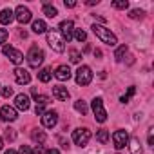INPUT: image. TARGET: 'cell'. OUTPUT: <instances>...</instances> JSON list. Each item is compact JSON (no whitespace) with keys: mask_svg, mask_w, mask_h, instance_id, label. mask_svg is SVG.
I'll return each mask as SVG.
<instances>
[{"mask_svg":"<svg viewBox=\"0 0 154 154\" xmlns=\"http://www.w3.org/2000/svg\"><path fill=\"white\" fill-rule=\"evenodd\" d=\"M93 33L103 42V44H107V45H116L118 44V38H116V35L114 33H111V29H107V27H103V26H98V24H94L93 26Z\"/></svg>","mask_w":154,"mask_h":154,"instance_id":"6da1fadb","label":"cell"},{"mask_svg":"<svg viewBox=\"0 0 154 154\" xmlns=\"http://www.w3.org/2000/svg\"><path fill=\"white\" fill-rule=\"evenodd\" d=\"M47 44H49V47L53 49V51H56V53H63V49H65V42H63V38H62V35L56 31V29H51V31H47Z\"/></svg>","mask_w":154,"mask_h":154,"instance_id":"7a4b0ae2","label":"cell"},{"mask_svg":"<svg viewBox=\"0 0 154 154\" xmlns=\"http://www.w3.org/2000/svg\"><path fill=\"white\" fill-rule=\"evenodd\" d=\"M44 51L38 47V45H33L31 49H29V53H27V63L33 67V69H38V65H42V62H44Z\"/></svg>","mask_w":154,"mask_h":154,"instance_id":"3957f363","label":"cell"},{"mask_svg":"<svg viewBox=\"0 0 154 154\" xmlns=\"http://www.w3.org/2000/svg\"><path fill=\"white\" fill-rule=\"evenodd\" d=\"M91 80H93V71H91V67L89 65H80L78 71H76V84L82 85V87H85V85L91 84Z\"/></svg>","mask_w":154,"mask_h":154,"instance_id":"277c9868","label":"cell"},{"mask_svg":"<svg viewBox=\"0 0 154 154\" xmlns=\"http://www.w3.org/2000/svg\"><path fill=\"white\" fill-rule=\"evenodd\" d=\"M91 140V131L87 127H80V129H76L72 131V141L76 145H80V147H85Z\"/></svg>","mask_w":154,"mask_h":154,"instance_id":"5b68a950","label":"cell"},{"mask_svg":"<svg viewBox=\"0 0 154 154\" xmlns=\"http://www.w3.org/2000/svg\"><path fill=\"white\" fill-rule=\"evenodd\" d=\"M93 112H94V120L98 123H103L107 120V111L103 107V100L102 98H94L93 100Z\"/></svg>","mask_w":154,"mask_h":154,"instance_id":"8992f818","label":"cell"},{"mask_svg":"<svg viewBox=\"0 0 154 154\" xmlns=\"http://www.w3.org/2000/svg\"><path fill=\"white\" fill-rule=\"evenodd\" d=\"M2 53H4V54H6V56H8V58H9V60L13 62V63H17V65L24 62V54H22L20 51H17V49H15L13 45H4Z\"/></svg>","mask_w":154,"mask_h":154,"instance_id":"52a82bcc","label":"cell"},{"mask_svg":"<svg viewBox=\"0 0 154 154\" xmlns=\"http://www.w3.org/2000/svg\"><path fill=\"white\" fill-rule=\"evenodd\" d=\"M112 143H114V147L120 150V149H123L127 143H129V132L127 131H123V129H120V131H116L114 134H112Z\"/></svg>","mask_w":154,"mask_h":154,"instance_id":"ba28073f","label":"cell"},{"mask_svg":"<svg viewBox=\"0 0 154 154\" xmlns=\"http://www.w3.org/2000/svg\"><path fill=\"white\" fill-rule=\"evenodd\" d=\"M72 31H74V26H72V22L71 20H63V22H60V35H62V38H63V42L67 40V42H71L72 40Z\"/></svg>","mask_w":154,"mask_h":154,"instance_id":"9c48e42d","label":"cell"},{"mask_svg":"<svg viewBox=\"0 0 154 154\" xmlns=\"http://www.w3.org/2000/svg\"><path fill=\"white\" fill-rule=\"evenodd\" d=\"M56 123H58V112H56V111H47V112L42 114V125H44V127L53 129Z\"/></svg>","mask_w":154,"mask_h":154,"instance_id":"30bf717a","label":"cell"},{"mask_svg":"<svg viewBox=\"0 0 154 154\" xmlns=\"http://www.w3.org/2000/svg\"><path fill=\"white\" fill-rule=\"evenodd\" d=\"M18 118L17 114V109L11 107V105H4L2 109H0V120L2 122H15Z\"/></svg>","mask_w":154,"mask_h":154,"instance_id":"8fae6325","label":"cell"},{"mask_svg":"<svg viewBox=\"0 0 154 154\" xmlns=\"http://www.w3.org/2000/svg\"><path fill=\"white\" fill-rule=\"evenodd\" d=\"M15 18H17L20 24H27V22H31L33 15H31V11H29L27 8H24V6H18V8L15 9Z\"/></svg>","mask_w":154,"mask_h":154,"instance_id":"7c38bea8","label":"cell"},{"mask_svg":"<svg viewBox=\"0 0 154 154\" xmlns=\"http://www.w3.org/2000/svg\"><path fill=\"white\" fill-rule=\"evenodd\" d=\"M13 74H15L17 84H20V85H24V84H29V82H31V74H29V71H27V69L17 67V69L13 71Z\"/></svg>","mask_w":154,"mask_h":154,"instance_id":"4fadbf2b","label":"cell"},{"mask_svg":"<svg viewBox=\"0 0 154 154\" xmlns=\"http://www.w3.org/2000/svg\"><path fill=\"white\" fill-rule=\"evenodd\" d=\"M15 105H17V109H20V111H27V109L31 107V100H29L27 94L20 93V94L15 96Z\"/></svg>","mask_w":154,"mask_h":154,"instance_id":"5bb4252c","label":"cell"},{"mask_svg":"<svg viewBox=\"0 0 154 154\" xmlns=\"http://www.w3.org/2000/svg\"><path fill=\"white\" fill-rule=\"evenodd\" d=\"M53 96L56 100H60V102H67L71 94H69L67 87H63V85H53Z\"/></svg>","mask_w":154,"mask_h":154,"instance_id":"9a60e30c","label":"cell"},{"mask_svg":"<svg viewBox=\"0 0 154 154\" xmlns=\"http://www.w3.org/2000/svg\"><path fill=\"white\" fill-rule=\"evenodd\" d=\"M54 76H56L60 82L69 80V78H71V69H69V65H58L56 71H54Z\"/></svg>","mask_w":154,"mask_h":154,"instance_id":"2e32d148","label":"cell"},{"mask_svg":"<svg viewBox=\"0 0 154 154\" xmlns=\"http://www.w3.org/2000/svg\"><path fill=\"white\" fill-rule=\"evenodd\" d=\"M13 18H15V11H13V9H9V8L2 9V13H0V24L8 26V24L13 22Z\"/></svg>","mask_w":154,"mask_h":154,"instance_id":"e0dca14e","label":"cell"},{"mask_svg":"<svg viewBox=\"0 0 154 154\" xmlns=\"http://www.w3.org/2000/svg\"><path fill=\"white\" fill-rule=\"evenodd\" d=\"M129 149H131V154H143V147H141V143H140V138H131L129 140Z\"/></svg>","mask_w":154,"mask_h":154,"instance_id":"ac0fdd59","label":"cell"},{"mask_svg":"<svg viewBox=\"0 0 154 154\" xmlns=\"http://www.w3.org/2000/svg\"><path fill=\"white\" fill-rule=\"evenodd\" d=\"M42 11H44V15H45L47 18H54V17L58 15V9H56L54 6H51L49 2H44V8H42Z\"/></svg>","mask_w":154,"mask_h":154,"instance_id":"d6986e66","label":"cell"},{"mask_svg":"<svg viewBox=\"0 0 154 154\" xmlns=\"http://www.w3.org/2000/svg\"><path fill=\"white\" fill-rule=\"evenodd\" d=\"M31 29H33V33L42 35V33H45V31H47V26H45V22H44V20H35V22H33V26H31Z\"/></svg>","mask_w":154,"mask_h":154,"instance_id":"ffe728a7","label":"cell"},{"mask_svg":"<svg viewBox=\"0 0 154 154\" xmlns=\"http://www.w3.org/2000/svg\"><path fill=\"white\" fill-rule=\"evenodd\" d=\"M31 138H33V141H36L38 145H42V143L45 141L47 136H45V132H44L42 129H35V131L31 132Z\"/></svg>","mask_w":154,"mask_h":154,"instance_id":"44dd1931","label":"cell"},{"mask_svg":"<svg viewBox=\"0 0 154 154\" xmlns=\"http://www.w3.org/2000/svg\"><path fill=\"white\" fill-rule=\"evenodd\" d=\"M51 76H53V72H51V69H49V67H44V69H40V71H38V80H40V82H44V84H47V82L51 80Z\"/></svg>","mask_w":154,"mask_h":154,"instance_id":"7402d4cb","label":"cell"},{"mask_svg":"<svg viewBox=\"0 0 154 154\" xmlns=\"http://www.w3.org/2000/svg\"><path fill=\"white\" fill-rule=\"evenodd\" d=\"M74 109L78 111L82 116H85V114H87V111H89V109H87V103H85L84 100H76V102H74Z\"/></svg>","mask_w":154,"mask_h":154,"instance_id":"603a6c76","label":"cell"},{"mask_svg":"<svg viewBox=\"0 0 154 154\" xmlns=\"http://www.w3.org/2000/svg\"><path fill=\"white\" fill-rule=\"evenodd\" d=\"M96 140H98L100 143H107V141H109V131H107V129H100V131L96 132Z\"/></svg>","mask_w":154,"mask_h":154,"instance_id":"cb8c5ba5","label":"cell"},{"mask_svg":"<svg viewBox=\"0 0 154 154\" xmlns=\"http://www.w3.org/2000/svg\"><path fill=\"white\" fill-rule=\"evenodd\" d=\"M125 53H127V44H123V45H120V47L116 49V53H114L116 62H122V60H123V56H125Z\"/></svg>","mask_w":154,"mask_h":154,"instance_id":"d4e9b609","label":"cell"},{"mask_svg":"<svg viewBox=\"0 0 154 154\" xmlns=\"http://www.w3.org/2000/svg\"><path fill=\"white\" fill-rule=\"evenodd\" d=\"M72 35H74V38L78 40V42H85V40H87V33H85L84 29H74Z\"/></svg>","mask_w":154,"mask_h":154,"instance_id":"484cf974","label":"cell"},{"mask_svg":"<svg viewBox=\"0 0 154 154\" xmlns=\"http://www.w3.org/2000/svg\"><path fill=\"white\" fill-rule=\"evenodd\" d=\"M134 93H136V87H134V85H131V87H129V91H127V94H123V96L120 98V102H122V103H129V100H131V96H132Z\"/></svg>","mask_w":154,"mask_h":154,"instance_id":"4316f807","label":"cell"},{"mask_svg":"<svg viewBox=\"0 0 154 154\" xmlns=\"http://www.w3.org/2000/svg\"><path fill=\"white\" fill-rule=\"evenodd\" d=\"M112 8H114V9H127V8H129V2H127V0H114V2H112Z\"/></svg>","mask_w":154,"mask_h":154,"instance_id":"83f0119b","label":"cell"},{"mask_svg":"<svg viewBox=\"0 0 154 154\" xmlns=\"http://www.w3.org/2000/svg\"><path fill=\"white\" fill-rule=\"evenodd\" d=\"M129 17H131L132 20H140V18L145 17V11H141V9H132V11L129 13Z\"/></svg>","mask_w":154,"mask_h":154,"instance_id":"f1b7e54d","label":"cell"},{"mask_svg":"<svg viewBox=\"0 0 154 154\" xmlns=\"http://www.w3.org/2000/svg\"><path fill=\"white\" fill-rule=\"evenodd\" d=\"M69 56H71V62H72V63H78L80 58H82V54L76 51V49H71V51H69Z\"/></svg>","mask_w":154,"mask_h":154,"instance_id":"f546056e","label":"cell"},{"mask_svg":"<svg viewBox=\"0 0 154 154\" xmlns=\"http://www.w3.org/2000/svg\"><path fill=\"white\" fill-rule=\"evenodd\" d=\"M4 136H6V140H8V141H13V140L17 138V132H15V129L8 127V129H6V132H4Z\"/></svg>","mask_w":154,"mask_h":154,"instance_id":"4dcf8cb0","label":"cell"},{"mask_svg":"<svg viewBox=\"0 0 154 154\" xmlns=\"http://www.w3.org/2000/svg\"><path fill=\"white\" fill-rule=\"evenodd\" d=\"M35 102H36V105H47L49 103V98L44 96V94H38V96H35Z\"/></svg>","mask_w":154,"mask_h":154,"instance_id":"1f68e13d","label":"cell"},{"mask_svg":"<svg viewBox=\"0 0 154 154\" xmlns=\"http://www.w3.org/2000/svg\"><path fill=\"white\" fill-rule=\"evenodd\" d=\"M8 36H9L8 29H0V44H4V42L8 40Z\"/></svg>","mask_w":154,"mask_h":154,"instance_id":"d6a6232c","label":"cell"},{"mask_svg":"<svg viewBox=\"0 0 154 154\" xmlns=\"http://www.w3.org/2000/svg\"><path fill=\"white\" fill-rule=\"evenodd\" d=\"M11 94H13V87H4V89H2V96H4V98H9Z\"/></svg>","mask_w":154,"mask_h":154,"instance_id":"836d02e7","label":"cell"},{"mask_svg":"<svg viewBox=\"0 0 154 154\" xmlns=\"http://www.w3.org/2000/svg\"><path fill=\"white\" fill-rule=\"evenodd\" d=\"M20 154H33V150L29 149V145H22L20 147Z\"/></svg>","mask_w":154,"mask_h":154,"instance_id":"e575fe53","label":"cell"},{"mask_svg":"<svg viewBox=\"0 0 154 154\" xmlns=\"http://www.w3.org/2000/svg\"><path fill=\"white\" fill-rule=\"evenodd\" d=\"M44 107H45V105H36V107H35L36 116H42V114H44Z\"/></svg>","mask_w":154,"mask_h":154,"instance_id":"d590c367","label":"cell"},{"mask_svg":"<svg viewBox=\"0 0 154 154\" xmlns=\"http://www.w3.org/2000/svg\"><path fill=\"white\" fill-rule=\"evenodd\" d=\"M33 154H45V150H44V147H42V145H36V149L33 150Z\"/></svg>","mask_w":154,"mask_h":154,"instance_id":"8d00e7d4","label":"cell"},{"mask_svg":"<svg viewBox=\"0 0 154 154\" xmlns=\"http://www.w3.org/2000/svg\"><path fill=\"white\" fill-rule=\"evenodd\" d=\"M65 8H76V2H74V0H65Z\"/></svg>","mask_w":154,"mask_h":154,"instance_id":"74e56055","label":"cell"},{"mask_svg":"<svg viewBox=\"0 0 154 154\" xmlns=\"http://www.w3.org/2000/svg\"><path fill=\"white\" fill-rule=\"evenodd\" d=\"M149 145H150V147H154V136H152V129L149 131Z\"/></svg>","mask_w":154,"mask_h":154,"instance_id":"f35d334b","label":"cell"},{"mask_svg":"<svg viewBox=\"0 0 154 154\" xmlns=\"http://www.w3.org/2000/svg\"><path fill=\"white\" fill-rule=\"evenodd\" d=\"M60 145H62L63 149H69V141H67V140H63V138H60Z\"/></svg>","mask_w":154,"mask_h":154,"instance_id":"ab89813d","label":"cell"},{"mask_svg":"<svg viewBox=\"0 0 154 154\" xmlns=\"http://www.w3.org/2000/svg\"><path fill=\"white\" fill-rule=\"evenodd\" d=\"M45 154H60V150L58 149H49V150H45Z\"/></svg>","mask_w":154,"mask_h":154,"instance_id":"60d3db41","label":"cell"},{"mask_svg":"<svg viewBox=\"0 0 154 154\" xmlns=\"http://www.w3.org/2000/svg\"><path fill=\"white\" fill-rule=\"evenodd\" d=\"M94 56H96V58H102V51H100V49H94Z\"/></svg>","mask_w":154,"mask_h":154,"instance_id":"b9f144b4","label":"cell"},{"mask_svg":"<svg viewBox=\"0 0 154 154\" xmlns=\"http://www.w3.org/2000/svg\"><path fill=\"white\" fill-rule=\"evenodd\" d=\"M94 4H98V0H87V6H94Z\"/></svg>","mask_w":154,"mask_h":154,"instance_id":"7bdbcfd3","label":"cell"},{"mask_svg":"<svg viewBox=\"0 0 154 154\" xmlns=\"http://www.w3.org/2000/svg\"><path fill=\"white\" fill-rule=\"evenodd\" d=\"M6 154H18V152H17V150H13V149H8V150H6Z\"/></svg>","mask_w":154,"mask_h":154,"instance_id":"ee69618b","label":"cell"},{"mask_svg":"<svg viewBox=\"0 0 154 154\" xmlns=\"http://www.w3.org/2000/svg\"><path fill=\"white\" fill-rule=\"evenodd\" d=\"M2 149H4V140L0 138V150H2Z\"/></svg>","mask_w":154,"mask_h":154,"instance_id":"f6af8a7d","label":"cell"}]
</instances>
